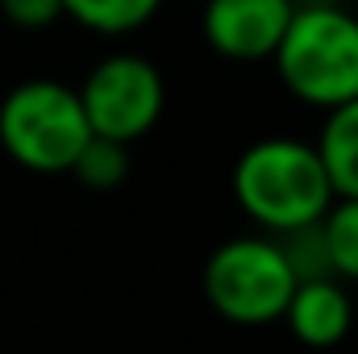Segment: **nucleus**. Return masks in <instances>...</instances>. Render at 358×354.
Returning a JSON list of instances; mask_svg holds the SVG:
<instances>
[{"instance_id": "3", "label": "nucleus", "mask_w": 358, "mask_h": 354, "mask_svg": "<svg viewBox=\"0 0 358 354\" xmlns=\"http://www.w3.org/2000/svg\"><path fill=\"white\" fill-rule=\"evenodd\" d=\"M88 138L80 92L63 80H25L0 100V150L34 176H67Z\"/></svg>"}, {"instance_id": "2", "label": "nucleus", "mask_w": 358, "mask_h": 354, "mask_svg": "<svg viewBox=\"0 0 358 354\" xmlns=\"http://www.w3.org/2000/svg\"><path fill=\"white\" fill-rule=\"evenodd\" d=\"M279 84L308 108H338L358 96V13L334 0H296L271 55Z\"/></svg>"}, {"instance_id": "6", "label": "nucleus", "mask_w": 358, "mask_h": 354, "mask_svg": "<svg viewBox=\"0 0 358 354\" xmlns=\"http://www.w3.org/2000/svg\"><path fill=\"white\" fill-rule=\"evenodd\" d=\"M200 38L225 63H267L296 0H200Z\"/></svg>"}, {"instance_id": "12", "label": "nucleus", "mask_w": 358, "mask_h": 354, "mask_svg": "<svg viewBox=\"0 0 358 354\" xmlns=\"http://www.w3.org/2000/svg\"><path fill=\"white\" fill-rule=\"evenodd\" d=\"M0 17H4L13 29L42 34V29H50V25H59L67 13H63V0H0Z\"/></svg>"}, {"instance_id": "7", "label": "nucleus", "mask_w": 358, "mask_h": 354, "mask_svg": "<svg viewBox=\"0 0 358 354\" xmlns=\"http://www.w3.org/2000/svg\"><path fill=\"white\" fill-rule=\"evenodd\" d=\"M283 321L292 330V338L300 346H313V351H329L338 346L350 325H355V300H350V288L334 275H317V279H300L287 309H283Z\"/></svg>"}, {"instance_id": "10", "label": "nucleus", "mask_w": 358, "mask_h": 354, "mask_svg": "<svg viewBox=\"0 0 358 354\" xmlns=\"http://www.w3.org/2000/svg\"><path fill=\"white\" fill-rule=\"evenodd\" d=\"M321 242L329 275L342 283H358V196H338L321 217Z\"/></svg>"}, {"instance_id": "1", "label": "nucleus", "mask_w": 358, "mask_h": 354, "mask_svg": "<svg viewBox=\"0 0 358 354\" xmlns=\"http://www.w3.org/2000/svg\"><path fill=\"white\" fill-rule=\"evenodd\" d=\"M229 187L238 208L259 225V234L271 238L321 221L325 208L338 200L317 146L292 134L250 142L234 163Z\"/></svg>"}, {"instance_id": "5", "label": "nucleus", "mask_w": 358, "mask_h": 354, "mask_svg": "<svg viewBox=\"0 0 358 354\" xmlns=\"http://www.w3.org/2000/svg\"><path fill=\"white\" fill-rule=\"evenodd\" d=\"M80 104L88 117V129L96 138L134 146L146 138L167 108V84L163 71L138 55V50H113L100 63H92L80 80Z\"/></svg>"}, {"instance_id": "8", "label": "nucleus", "mask_w": 358, "mask_h": 354, "mask_svg": "<svg viewBox=\"0 0 358 354\" xmlns=\"http://www.w3.org/2000/svg\"><path fill=\"white\" fill-rule=\"evenodd\" d=\"M313 146L325 163L334 196H358V96L325 113Z\"/></svg>"}, {"instance_id": "11", "label": "nucleus", "mask_w": 358, "mask_h": 354, "mask_svg": "<svg viewBox=\"0 0 358 354\" xmlns=\"http://www.w3.org/2000/svg\"><path fill=\"white\" fill-rule=\"evenodd\" d=\"M129 171H134V155H129V146L92 134L88 146L80 150V159L71 163L67 176H76L88 192H113V187H121V183L129 179Z\"/></svg>"}, {"instance_id": "9", "label": "nucleus", "mask_w": 358, "mask_h": 354, "mask_svg": "<svg viewBox=\"0 0 358 354\" xmlns=\"http://www.w3.org/2000/svg\"><path fill=\"white\" fill-rule=\"evenodd\" d=\"M163 0H63V13L100 38H129L159 17Z\"/></svg>"}, {"instance_id": "4", "label": "nucleus", "mask_w": 358, "mask_h": 354, "mask_svg": "<svg viewBox=\"0 0 358 354\" xmlns=\"http://www.w3.org/2000/svg\"><path fill=\"white\" fill-rule=\"evenodd\" d=\"M296 275L283 259L279 238L271 234H238L221 242L200 275L204 300L229 325H271L283 321V309L296 292Z\"/></svg>"}]
</instances>
